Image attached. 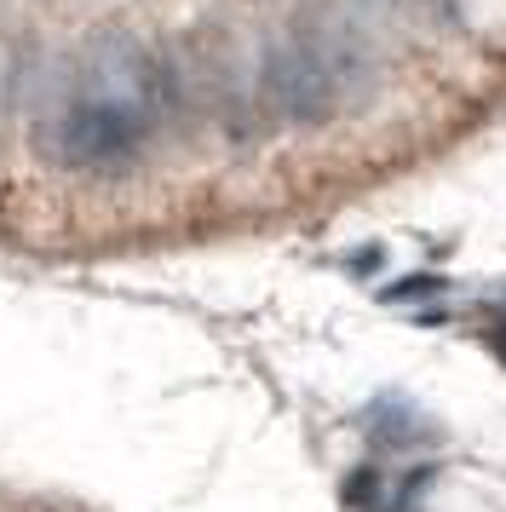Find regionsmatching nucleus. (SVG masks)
<instances>
[{
	"instance_id": "1",
	"label": "nucleus",
	"mask_w": 506,
	"mask_h": 512,
	"mask_svg": "<svg viewBox=\"0 0 506 512\" xmlns=\"http://www.w3.org/2000/svg\"><path fill=\"white\" fill-rule=\"evenodd\" d=\"M144 127H150V116L133 110V104L81 98V104H69L64 116L46 127V150L69 167H115L144 144Z\"/></svg>"
},
{
	"instance_id": "2",
	"label": "nucleus",
	"mask_w": 506,
	"mask_h": 512,
	"mask_svg": "<svg viewBox=\"0 0 506 512\" xmlns=\"http://www.w3.org/2000/svg\"><path fill=\"white\" fill-rule=\"evenodd\" d=\"M265 93H271V104L294 127H322V121H334L345 110V93L334 81V70L322 64L317 47L299 29L271 41V52H265Z\"/></svg>"
},
{
	"instance_id": "3",
	"label": "nucleus",
	"mask_w": 506,
	"mask_h": 512,
	"mask_svg": "<svg viewBox=\"0 0 506 512\" xmlns=\"http://www.w3.org/2000/svg\"><path fill=\"white\" fill-rule=\"evenodd\" d=\"M368 438L380 443V449H414V443L437 438L432 420H420V409H409V403H397V397H380L374 409H368Z\"/></svg>"
},
{
	"instance_id": "4",
	"label": "nucleus",
	"mask_w": 506,
	"mask_h": 512,
	"mask_svg": "<svg viewBox=\"0 0 506 512\" xmlns=\"http://www.w3.org/2000/svg\"><path fill=\"white\" fill-rule=\"evenodd\" d=\"M432 288H443L437 277H420V282H397L391 288V300H414V294H432Z\"/></svg>"
}]
</instances>
